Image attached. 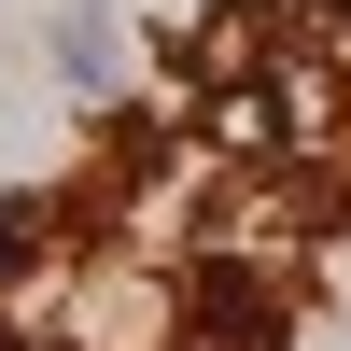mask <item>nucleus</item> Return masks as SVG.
<instances>
[{"label":"nucleus","instance_id":"f257e3e1","mask_svg":"<svg viewBox=\"0 0 351 351\" xmlns=\"http://www.w3.org/2000/svg\"><path fill=\"white\" fill-rule=\"evenodd\" d=\"M56 84H71V99H112V84H127V14H112V0H71V14H56Z\"/></svg>","mask_w":351,"mask_h":351},{"label":"nucleus","instance_id":"f03ea898","mask_svg":"<svg viewBox=\"0 0 351 351\" xmlns=\"http://www.w3.org/2000/svg\"><path fill=\"white\" fill-rule=\"evenodd\" d=\"M43 239H56V197H0V309L43 281Z\"/></svg>","mask_w":351,"mask_h":351}]
</instances>
